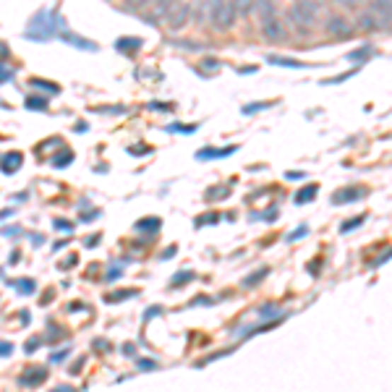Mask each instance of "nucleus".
<instances>
[{"label":"nucleus","instance_id":"obj_2","mask_svg":"<svg viewBox=\"0 0 392 392\" xmlns=\"http://www.w3.org/2000/svg\"><path fill=\"white\" fill-rule=\"evenodd\" d=\"M319 16V3L314 0H301L290 8V21H296L299 26H311Z\"/></svg>","mask_w":392,"mask_h":392},{"label":"nucleus","instance_id":"obj_17","mask_svg":"<svg viewBox=\"0 0 392 392\" xmlns=\"http://www.w3.org/2000/svg\"><path fill=\"white\" fill-rule=\"evenodd\" d=\"M270 105H272V103H256V105H246V108H243V113H248V115H251V113L262 110V108H270Z\"/></svg>","mask_w":392,"mask_h":392},{"label":"nucleus","instance_id":"obj_12","mask_svg":"<svg viewBox=\"0 0 392 392\" xmlns=\"http://www.w3.org/2000/svg\"><path fill=\"white\" fill-rule=\"evenodd\" d=\"M233 6L238 8V13H251V8H254V0H236Z\"/></svg>","mask_w":392,"mask_h":392},{"label":"nucleus","instance_id":"obj_15","mask_svg":"<svg viewBox=\"0 0 392 392\" xmlns=\"http://www.w3.org/2000/svg\"><path fill=\"white\" fill-rule=\"evenodd\" d=\"M361 225H364V214H361V217H356V220L345 222L340 231H342V233H348V231H353V228H361Z\"/></svg>","mask_w":392,"mask_h":392},{"label":"nucleus","instance_id":"obj_3","mask_svg":"<svg viewBox=\"0 0 392 392\" xmlns=\"http://www.w3.org/2000/svg\"><path fill=\"white\" fill-rule=\"evenodd\" d=\"M214 6H217V8L212 11L214 24L220 26V29H228V26L233 24V18H236V6H233V3H222V0H214Z\"/></svg>","mask_w":392,"mask_h":392},{"label":"nucleus","instance_id":"obj_6","mask_svg":"<svg viewBox=\"0 0 392 392\" xmlns=\"http://www.w3.org/2000/svg\"><path fill=\"white\" fill-rule=\"evenodd\" d=\"M327 32L335 37H348L350 35V26L345 24V18L340 16H330L327 18Z\"/></svg>","mask_w":392,"mask_h":392},{"label":"nucleus","instance_id":"obj_22","mask_svg":"<svg viewBox=\"0 0 392 392\" xmlns=\"http://www.w3.org/2000/svg\"><path fill=\"white\" fill-rule=\"evenodd\" d=\"M139 367H142V369H154L157 364H154V361H139Z\"/></svg>","mask_w":392,"mask_h":392},{"label":"nucleus","instance_id":"obj_24","mask_svg":"<svg viewBox=\"0 0 392 392\" xmlns=\"http://www.w3.org/2000/svg\"><path fill=\"white\" fill-rule=\"evenodd\" d=\"M340 3H356V0H340Z\"/></svg>","mask_w":392,"mask_h":392},{"label":"nucleus","instance_id":"obj_20","mask_svg":"<svg viewBox=\"0 0 392 392\" xmlns=\"http://www.w3.org/2000/svg\"><path fill=\"white\" fill-rule=\"evenodd\" d=\"M173 3H178V0H160V8L162 11H171Z\"/></svg>","mask_w":392,"mask_h":392},{"label":"nucleus","instance_id":"obj_14","mask_svg":"<svg viewBox=\"0 0 392 392\" xmlns=\"http://www.w3.org/2000/svg\"><path fill=\"white\" fill-rule=\"evenodd\" d=\"M128 296H137V290H118V293H110V296H108V301H113V304H115L118 299H128Z\"/></svg>","mask_w":392,"mask_h":392},{"label":"nucleus","instance_id":"obj_9","mask_svg":"<svg viewBox=\"0 0 392 392\" xmlns=\"http://www.w3.org/2000/svg\"><path fill=\"white\" fill-rule=\"evenodd\" d=\"M270 63H272V66H290V69H304V66H306V63H304V60H296V58H280V55H270Z\"/></svg>","mask_w":392,"mask_h":392},{"label":"nucleus","instance_id":"obj_21","mask_svg":"<svg viewBox=\"0 0 392 392\" xmlns=\"http://www.w3.org/2000/svg\"><path fill=\"white\" fill-rule=\"evenodd\" d=\"M285 178H288V180H301V178H304V173H293V171H290Z\"/></svg>","mask_w":392,"mask_h":392},{"label":"nucleus","instance_id":"obj_19","mask_svg":"<svg viewBox=\"0 0 392 392\" xmlns=\"http://www.w3.org/2000/svg\"><path fill=\"white\" fill-rule=\"evenodd\" d=\"M186 277L191 280V272H180V275H175V280H173V285H180V282H186Z\"/></svg>","mask_w":392,"mask_h":392},{"label":"nucleus","instance_id":"obj_4","mask_svg":"<svg viewBox=\"0 0 392 392\" xmlns=\"http://www.w3.org/2000/svg\"><path fill=\"white\" fill-rule=\"evenodd\" d=\"M364 196H367V188L348 186V188H340V191H335L333 204H350V202H358V199H364Z\"/></svg>","mask_w":392,"mask_h":392},{"label":"nucleus","instance_id":"obj_10","mask_svg":"<svg viewBox=\"0 0 392 392\" xmlns=\"http://www.w3.org/2000/svg\"><path fill=\"white\" fill-rule=\"evenodd\" d=\"M316 191H319V186H316V183H309L306 188H301V191H299L296 202H299V204H306V202H311V199L316 196Z\"/></svg>","mask_w":392,"mask_h":392},{"label":"nucleus","instance_id":"obj_8","mask_svg":"<svg viewBox=\"0 0 392 392\" xmlns=\"http://www.w3.org/2000/svg\"><path fill=\"white\" fill-rule=\"evenodd\" d=\"M238 149V146H225V149H202L199 152V160H220V157H228Z\"/></svg>","mask_w":392,"mask_h":392},{"label":"nucleus","instance_id":"obj_23","mask_svg":"<svg viewBox=\"0 0 392 392\" xmlns=\"http://www.w3.org/2000/svg\"><path fill=\"white\" fill-rule=\"evenodd\" d=\"M128 3H134V6H144L146 0H128Z\"/></svg>","mask_w":392,"mask_h":392},{"label":"nucleus","instance_id":"obj_7","mask_svg":"<svg viewBox=\"0 0 392 392\" xmlns=\"http://www.w3.org/2000/svg\"><path fill=\"white\" fill-rule=\"evenodd\" d=\"M16 168H21V154L18 152H8L0 157V171L11 175V173H16Z\"/></svg>","mask_w":392,"mask_h":392},{"label":"nucleus","instance_id":"obj_13","mask_svg":"<svg viewBox=\"0 0 392 392\" xmlns=\"http://www.w3.org/2000/svg\"><path fill=\"white\" fill-rule=\"evenodd\" d=\"M222 194H228V186H217V188H209L207 191V199H225Z\"/></svg>","mask_w":392,"mask_h":392},{"label":"nucleus","instance_id":"obj_16","mask_svg":"<svg viewBox=\"0 0 392 392\" xmlns=\"http://www.w3.org/2000/svg\"><path fill=\"white\" fill-rule=\"evenodd\" d=\"M32 86H40V89H50V92H58V86L55 84H50V81H42V79H35V81H32Z\"/></svg>","mask_w":392,"mask_h":392},{"label":"nucleus","instance_id":"obj_1","mask_svg":"<svg viewBox=\"0 0 392 392\" xmlns=\"http://www.w3.org/2000/svg\"><path fill=\"white\" fill-rule=\"evenodd\" d=\"M259 18H262V32L270 42L285 40V29H282L280 18L275 13V6H270V0H259Z\"/></svg>","mask_w":392,"mask_h":392},{"label":"nucleus","instance_id":"obj_18","mask_svg":"<svg viewBox=\"0 0 392 392\" xmlns=\"http://www.w3.org/2000/svg\"><path fill=\"white\" fill-rule=\"evenodd\" d=\"M118 47H142V40H120Z\"/></svg>","mask_w":392,"mask_h":392},{"label":"nucleus","instance_id":"obj_5","mask_svg":"<svg viewBox=\"0 0 392 392\" xmlns=\"http://www.w3.org/2000/svg\"><path fill=\"white\" fill-rule=\"evenodd\" d=\"M45 379H47V371H45L42 367L29 369V371H24V374L18 376V382L24 384V387H37V384H42Z\"/></svg>","mask_w":392,"mask_h":392},{"label":"nucleus","instance_id":"obj_11","mask_svg":"<svg viewBox=\"0 0 392 392\" xmlns=\"http://www.w3.org/2000/svg\"><path fill=\"white\" fill-rule=\"evenodd\" d=\"M26 108H29V110H45V108H47V103H45V100H40V97H29V100H26Z\"/></svg>","mask_w":392,"mask_h":392}]
</instances>
